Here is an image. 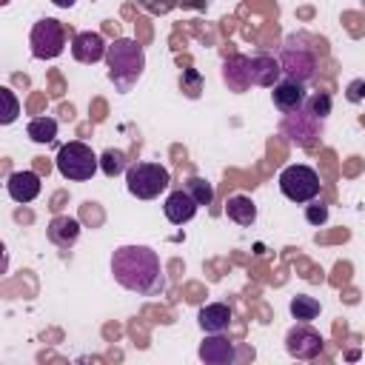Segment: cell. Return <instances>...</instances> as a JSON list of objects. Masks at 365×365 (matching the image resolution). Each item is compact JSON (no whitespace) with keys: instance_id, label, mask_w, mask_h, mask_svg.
<instances>
[{"instance_id":"obj_1","label":"cell","mask_w":365,"mask_h":365,"mask_svg":"<svg viewBox=\"0 0 365 365\" xmlns=\"http://www.w3.org/2000/svg\"><path fill=\"white\" fill-rule=\"evenodd\" d=\"M114 282L137 297H157L165 291L160 254L148 245H123L111 254Z\"/></svg>"},{"instance_id":"obj_2","label":"cell","mask_w":365,"mask_h":365,"mask_svg":"<svg viewBox=\"0 0 365 365\" xmlns=\"http://www.w3.org/2000/svg\"><path fill=\"white\" fill-rule=\"evenodd\" d=\"M106 66H108V80L114 83L117 91H131L134 83L143 77L145 68V51L137 40L120 37L108 46L106 51Z\"/></svg>"},{"instance_id":"obj_3","label":"cell","mask_w":365,"mask_h":365,"mask_svg":"<svg viewBox=\"0 0 365 365\" xmlns=\"http://www.w3.org/2000/svg\"><path fill=\"white\" fill-rule=\"evenodd\" d=\"M54 163H57V171H60L66 180H71V182H86V180H91V177L97 174V168H100V157H97V154L91 151V145L83 143V140H71V143L60 145Z\"/></svg>"},{"instance_id":"obj_4","label":"cell","mask_w":365,"mask_h":365,"mask_svg":"<svg viewBox=\"0 0 365 365\" xmlns=\"http://www.w3.org/2000/svg\"><path fill=\"white\" fill-rule=\"evenodd\" d=\"M171 182V174L160 163H131L125 171V188L137 200H154L160 197Z\"/></svg>"},{"instance_id":"obj_5","label":"cell","mask_w":365,"mask_h":365,"mask_svg":"<svg viewBox=\"0 0 365 365\" xmlns=\"http://www.w3.org/2000/svg\"><path fill=\"white\" fill-rule=\"evenodd\" d=\"M29 46H31V57L37 60H54L66 51V26L54 17H40L31 26L29 34Z\"/></svg>"},{"instance_id":"obj_6","label":"cell","mask_w":365,"mask_h":365,"mask_svg":"<svg viewBox=\"0 0 365 365\" xmlns=\"http://www.w3.org/2000/svg\"><path fill=\"white\" fill-rule=\"evenodd\" d=\"M277 182L291 202H311L314 197H319V174L311 165H302V163L285 165Z\"/></svg>"},{"instance_id":"obj_7","label":"cell","mask_w":365,"mask_h":365,"mask_svg":"<svg viewBox=\"0 0 365 365\" xmlns=\"http://www.w3.org/2000/svg\"><path fill=\"white\" fill-rule=\"evenodd\" d=\"M285 351L297 359H314L322 351V336L308 322H299L285 334Z\"/></svg>"},{"instance_id":"obj_8","label":"cell","mask_w":365,"mask_h":365,"mask_svg":"<svg viewBox=\"0 0 365 365\" xmlns=\"http://www.w3.org/2000/svg\"><path fill=\"white\" fill-rule=\"evenodd\" d=\"M271 100H274V108L282 111V114H294L305 106V86L302 80H294V77H282L274 91H271Z\"/></svg>"},{"instance_id":"obj_9","label":"cell","mask_w":365,"mask_h":365,"mask_svg":"<svg viewBox=\"0 0 365 365\" xmlns=\"http://www.w3.org/2000/svg\"><path fill=\"white\" fill-rule=\"evenodd\" d=\"M106 51H108V46H106L103 34H97V31H80L71 37V57L77 63H86V66L100 63V60H106Z\"/></svg>"},{"instance_id":"obj_10","label":"cell","mask_w":365,"mask_h":365,"mask_svg":"<svg viewBox=\"0 0 365 365\" xmlns=\"http://www.w3.org/2000/svg\"><path fill=\"white\" fill-rule=\"evenodd\" d=\"M197 200L185 191V188H177V191H171L168 197H165V202H163V211H165V220L171 222V225H185L188 220H194V214H197Z\"/></svg>"},{"instance_id":"obj_11","label":"cell","mask_w":365,"mask_h":365,"mask_svg":"<svg viewBox=\"0 0 365 365\" xmlns=\"http://www.w3.org/2000/svg\"><path fill=\"white\" fill-rule=\"evenodd\" d=\"M200 359L205 365H231L237 359L234 342H228L222 334H205V339L200 342Z\"/></svg>"},{"instance_id":"obj_12","label":"cell","mask_w":365,"mask_h":365,"mask_svg":"<svg viewBox=\"0 0 365 365\" xmlns=\"http://www.w3.org/2000/svg\"><path fill=\"white\" fill-rule=\"evenodd\" d=\"M6 191L14 202H31L40 194V174L37 171H14L6 180Z\"/></svg>"},{"instance_id":"obj_13","label":"cell","mask_w":365,"mask_h":365,"mask_svg":"<svg viewBox=\"0 0 365 365\" xmlns=\"http://www.w3.org/2000/svg\"><path fill=\"white\" fill-rule=\"evenodd\" d=\"M197 325L205 334H225L231 328V308L225 302H208L197 311Z\"/></svg>"},{"instance_id":"obj_14","label":"cell","mask_w":365,"mask_h":365,"mask_svg":"<svg viewBox=\"0 0 365 365\" xmlns=\"http://www.w3.org/2000/svg\"><path fill=\"white\" fill-rule=\"evenodd\" d=\"M46 237H48V242H54L57 248L68 251V248L77 242V237H80V220L60 214V217H54V220L48 222V228H46Z\"/></svg>"},{"instance_id":"obj_15","label":"cell","mask_w":365,"mask_h":365,"mask_svg":"<svg viewBox=\"0 0 365 365\" xmlns=\"http://www.w3.org/2000/svg\"><path fill=\"white\" fill-rule=\"evenodd\" d=\"M279 63L274 57H254L248 60V80L257 83V86H265V88H274L279 83Z\"/></svg>"},{"instance_id":"obj_16","label":"cell","mask_w":365,"mask_h":365,"mask_svg":"<svg viewBox=\"0 0 365 365\" xmlns=\"http://www.w3.org/2000/svg\"><path fill=\"white\" fill-rule=\"evenodd\" d=\"M225 217L231 220V222H237V225H254L257 222V205H254V200L251 197H245V194H231L228 200H225Z\"/></svg>"},{"instance_id":"obj_17","label":"cell","mask_w":365,"mask_h":365,"mask_svg":"<svg viewBox=\"0 0 365 365\" xmlns=\"http://www.w3.org/2000/svg\"><path fill=\"white\" fill-rule=\"evenodd\" d=\"M26 134H29L31 143H40V145L54 143V137H57V120L54 117H34V120H29Z\"/></svg>"},{"instance_id":"obj_18","label":"cell","mask_w":365,"mask_h":365,"mask_svg":"<svg viewBox=\"0 0 365 365\" xmlns=\"http://www.w3.org/2000/svg\"><path fill=\"white\" fill-rule=\"evenodd\" d=\"M291 317L297 319V322H311V319H317L319 317V299H314V297H308V294H297V297H291Z\"/></svg>"},{"instance_id":"obj_19","label":"cell","mask_w":365,"mask_h":365,"mask_svg":"<svg viewBox=\"0 0 365 365\" xmlns=\"http://www.w3.org/2000/svg\"><path fill=\"white\" fill-rule=\"evenodd\" d=\"M100 171H103L106 177H120V174H125V171H128L125 154H123L120 148H106V151L100 154Z\"/></svg>"},{"instance_id":"obj_20","label":"cell","mask_w":365,"mask_h":365,"mask_svg":"<svg viewBox=\"0 0 365 365\" xmlns=\"http://www.w3.org/2000/svg\"><path fill=\"white\" fill-rule=\"evenodd\" d=\"M182 188L197 200V205H211V200H214V185L202 177H188Z\"/></svg>"},{"instance_id":"obj_21","label":"cell","mask_w":365,"mask_h":365,"mask_svg":"<svg viewBox=\"0 0 365 365\" xmlns=\"http://www.w3.org/2000/svg\"><path fill=\"white\" fill-rule=\"evenodd\" d=\"M305 114H308L311 120H325V117L331 114V94L317 91L314 97H308V100H305Z\"/></svg>"},{"instance_id":"obj_22","label":"cell","mask_w":365,"mask_h":365,"mask_svg":"<svg viewBox=\"0 0 365 365\" xmlns=\"http://www.w3.org/2000/svg\"><path fill=\"white\" fill-rule=\"evenodd\" d=\"M0 97H3V103H6V111H3L0 123H3V125H11V123L17 120V114H20V103H17V97H14L11 88H0Z\"/></svg>"},{"instance_id":"obj_23","label":"cell","mask_w":365,"mask_h":365,"mask_svg":"<svg viewBox=\"0 0 365 365\" xmlns=\"http://www.w3.org/2000/svg\"><path fill=\"white\" fill-rule=\"evenodd\" d=\"M305 220H308L311 225H317V228L325 225V222H328V205H325L322 200L314 197V200L305 205Z\"/></svg>"},{"instance_id":"obj_24","label":"cell","mask_w":365,"mask_h":365,"mask_svg":"<svg viewBox=\"0 0 365 365\" xmlns=\"http://www.w3.org/2000/svg\"><path fill=\"white\" fill-rule=\"evenodd\" d=\"M345 100H348V103H362V100H365V80H354V83H348V88H345Z\"/></svg>"},{"instance_id":"obj_25","label":"cell","mask_w":365,"mask_h":365,"mask_svg":"<svg viewBox=\"0 0 365 365\" xmlns=\"http://www.w3.org/2000/svg\"><path fill=\"white\" fill-rule=\"evenodd\" d=\"M177 3H180L182 9H200V11L208 9V0H177Z\"/></svg>"},{"instance_id":"obj_26","label":"cell","mask_w":365,"mask_h":365,"mask_svg":"<svg viewBox=\"0 0 365 365\" xmlns=\"http://www.w3.org/2000/svg\"><path fill=\"white\" fill-rule=\"evenodd\" d=\"M51 3H54L57 9H71V6L77 3V0H51Z\"/></svg>"},{"instance_id":"obj_27","label":"cell","mask_w":365,"mask_h":365,"mask_svg":"<svg viewBox=\"0 0 365 365\" xmlns=\"http://www.w3.org/2000/svg\"><path fill=\"white\" fill-rule=\"evenodd\" d=\"M143 3H145V6H148V3H151V0H143Z\"/></svg>"}]
</instances>
